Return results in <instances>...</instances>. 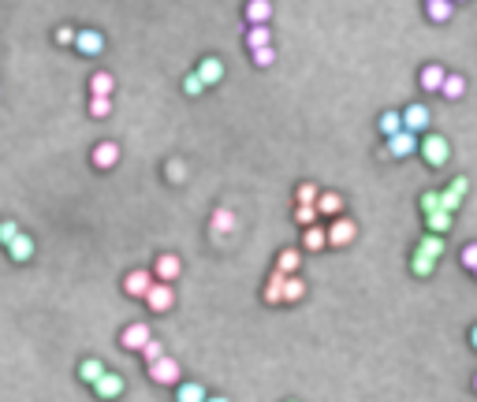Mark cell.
<instances>
[{"instance_id": "obj_37", "label": "cell", "mask_w": 477, "mask_h": 402, "mask_svg": "<svg viewBox=\"0 0 477 402\" xmlns=\"http://www.w3.org/2000/svg\"><path fill=\"white\" fill-rule=\"evenodd\" d=\"M254 52V63L258 67H269V63H276V52H272V45H265V49H250Z\"/></svg>"}, {"instance_id": "obj_4", "label": "cell", "mask_w": 477, "mask_h": 402, "mask_svg": "<svg viewBox=\"0 0 477 402\" xmlns=\"http://www.w3.org/2000/svg\"><path fill=\"white\" fill-rule=\"evenodd\" d=\"M410 153H418V138L410 131H399V134H392L388 138V145H384V157H396V160H403V157H410Z\"/></svg>"}, {"instance_id": "obj_21", "label": "cell", "mask_w": 477, "mask_h": 402, "mask_svg": "<svg viewBox=\"0 0 477 402\" xmlns=\"http://www.w3.org/2000/svg\"><path fill=\"white\" fill-rule=\"evenodd\" d=\"M317 213L339 216V213H343V198H339L336 190H321V194H317Z\"/></svg>"}, {"instance_id": "obj_26", "label": "cell", "mask_w": 477, "mask_h": 402, "mask_svg": "<svg viewBox=\"0 0 477 402\" xmlns=\"http://www.w3.org/2000/svg\"><path fill=\"white\" fill-rule=\"evenodd\" d=\"M205 388L201 383H179V391H176V402H205Z\"/></svg>"}, {"instance_id": "obj_5", "label": "cell", "mask_w": 477, "mask_h": 402, "mask_svg": "<svg viewBox=\"0 0 477 402\" xmlns=\"http://www.w3.org/2000/svg\"><path fill=\"white\" fill-rule=\"evenodd\" d=\"M150 380L153 383H179V361L176 358H157V361H150Z\"/></svg>"}, {"instance_id": "obj_43", "label": "cell", "mask_w": 477, "mask_h": 402, "mask_svg": "<svg viewBox=\"0 0 477 402\" xmlns=\"http://www.w3.org/2000/svg\"><path fill=\"white\" fill-rule=\"evenodd\" d=\"M15 235H19V224H12V220H4V224H0V242H12L15 239Z\"/></svg>"}, {"instance_id": "obj_38", "label": "cell", "mask_w": 477, "mask_h": 402, "mask_svg": "<svg viewBox=\"0 0 477 402\" xmlns=\"http://www.w3.org/2000/svg\"><path fill=\"white\" fill-rule=\"evenodd\" d=\"M295 220H298L302 227H309V224L317 220V205H298V209H295Z\"/></svg>"}, {"instance_id": "obj_45", "label": "cell", "mask_w": 477, "mask_h": 402, "mask_svg": "<svg viewBox=\"0 0 477 402\" xmlns=\"http://www.w3.org/2000/svg\"><path fill=\"white\" fill-rule=\"evenodd\" d=\"M470 346H474V350H477V324L470 328Z\"/></svg>"}, {"instance_id": "obj_44", "label": "cell", "mask_w": 477, "mask_h": 402, "mask_svg": "<svg viewBox=\"0 0 477 402\" xmlns=\"http://www.w3.org/2000/svg\"><path fill=\"white\" fill-rule=\"evenodd\" d=\"M463 264H466V268H477V242H470V246H466V250H463Z\"/></svg>"}, {"instance_id": "obj_6", "label": "cell", "mask_w": 477, "mask_h": 402, "mask_svg": "<svg viewBox=\"0 0 477 402\" xmlns=\"http://www.w3.org/2000/svg\"><path fill=\"white\" fill-rule=\"evenodd\" d=\"M429 123H433V116H429L425 105H407L403 108V131L418 134V131H429Z\"/></svg>"}, {"instance_id": "obj_42", "label": "cell", "mask_w": 477, "mask_h": 402, "mask_svg": "<svg viewBox=\"0 0 477 402\" xmlns=\"http://www.w3.org/2000/svg\"><path fill=\"white\" fill-rule=\"evenodd\" d=\"M52 41H57V45H75V30H71V26H57Z\"/></svg>"}, {"instance_id": "obj_1", "label": "cell", "mask_w": 477, "mask_h": 402, "mask_svg": "<svg viewBox=\"0 0 477 402\" xmlns=\"http://www.w3.org/2000/svg\"><path fill=\"white\" fill-rule=\"evenodd\" d=\"M421 157H425L429 168H444V164L451 160V145H447L444 134H429V138L421 142Z\"/></svg>"}, {"instance_id": "obj_20", "label": "cell", "mask_w": 477, "mask_h": 402, "mask_svg": "<svg viewBox=\"0 0 477 402\" xmlns=\"http://www.w3.org/2000/svg\"><path fill=\"white\" fill-rule=\"evenodd\" d=\"M283 279H287V276L276 268L269 276V283H265V302H269V306H283Z\"/></svg>"}, {"instance_id": "obj_16", "label": "cell", "mask_w": 477, "mask_h": 402, "mask_svg": "<svg viewBox=\"0 0 477 402\" xmlns=\"http://www.w3.org/2000/svg\"><path fill=\"white\" fill-rule=\"evenodd\" d=\"M8 253H12V261H19V264H23V261H30V257H34V239L19 231L12 242H8Z\"/></svg>"}, {"instance_id": "obj_18", "label": "cell", "mask_w": 477, "mask_h": 402, "mask_svg": "<svg viewBox=\"0 0 477 402\" xmlns=\"http://www.w3.org/2000/svg\"><path fill=\"white\" fill-rule=\"evenodd\" d=\"M425 15H429V23H447L455 15V0H429Z\"/></svg>"}, {"instance_id": "obj_30", "label": "cell", "mask_w": 477, "mask_h": 402, "mask_svg": "<svg viewBox=\"0 0 477 402\" xmlns=\"http://www.w3.org/2000/svg\"><path fill=\"white\" fill-rule=\"evenodd\" d=\"M276 268L283 272V276H295V272H298V250H280Z\"/></svg>"}, {"instance_id": "obj_9", "label": "cell", "mask_w": 477, "mask_h": 402, "mask_svg": "<svg viewBox=\"0 0 477 402\" xmlns=\"http://www.w3.org/2000/svg\"><path fill=\"white\" fill-rule=\"evenodd\" d=\"M75 49L82 52V56H101L105 38H101L97 30H75Z\"/></svg>"}, {"instance_id": "obj_10", "label": "cell", "mask_w": 477, "mask_h": 402, "mask_svg": "<svg viewBox=\"0 0 477 402\" xmlns=\"http://www.w3.org/2000/svg\"><path fill=\"white\" fill-rule=\"evenodd\" d=\"M183 272V264H179V257L176 253H161L157 257V264H153V276H157L161 283H172Z\"/></svg>"}, {"instance_id": "obj_41", "label": "cell", "mask_w": 477, "mask_h": 402, "mask_svg": "<svg viewBox=\"0 0 477 402\" xmlns=\"http://www.w3.org/2000/svg\"><path fill=\"white\" fill-rule=\"evenodd\" d=\"M168 179L183 182V179H187V164H183V160H168Z\"/></svg>"}, {"instance_id": "obj_29", "label": "cell", "mask_w": 477, "mask_h": 402, "mask_svg": "<svg viewBox=\"0 0 477 402\" xmlns=\"http://www.w3.org/2000/svg\"><path fill=\"white\" fill-rule=\"evenodd\" d=\"M269 38H272V34H269V23H261V26H250V34H246V45H250V49H265V45H272Z\"/></svg>"}, {"instance_id": "obj_19", "label": "cell", "mask_w": 477, "mask_h": 402, "mask_svg": "<svg viewBox=\"0 0 477 402\" xmlns=\"http://www.w3.org/2000/svg\"><path fill=\"white\" fill-rule=\"evenodd\" d=\"M269 19H272V4H269V0H250V4H246V23H250V26H261Z\"/></svg>"}, {"instance_id": "obj_8", "label": "cell", "mask_w": 477, "mask_h": 402, "mask_svg": "<svg viewBox=\"0 0 477 402\" xmlns=\"http://www.w3.org/2000/svg\"><path fill=\"white\" fill-rule=\"evenodd\" d=\"M90 160H94V168H101V171L116 168V164H119V145H116V142H101V145H94Z\"/></svg>"}, {"instance_id": "obj_13", "label": "cell", "mask_w": 477, "mask_h": 402, "mask_svg": "<svg viewBox=\"0 0 477 402\" xmlns=\"http://www.w3.org/2000/svg\"><path fill=\"white\" fill-rule=\"evenodd\" d=\"M153 287V272H145V268H139V272H131V276L123 279V290L127 295H134V298H145V290Z\"/></svg>"}, {"instance_id": "obj_15", "label": "cell", "mask_w": 477, "mask_h": 402, "mask_svg": "<svg viewBox=\"0 0 477 402\" xmlns=\"http://www.w3.org/2000/svg\"><path fill=\"white\" fill-rule=\"evenodd\" d=\"M209 231H213L216 239L232 235V231H235V213H232V209H216V213H213V220H209Z\"/></svg>"}, {"instance_id": "obj_28", "label": "cell", "mask_w": 477, "mask_h": 402, "mask_svg": "<svg viewBox=\"0 0 477 402\" xmlns=\"http://www.w3.org/2000/svg\"><path fill=\"white\" fill-rule=\"evenodd\" d=\"M377 127H380V134H384V138H392V134H399V131H403V112H384Z\"/></svg>"}, {"instance_id": "obj_31", "label": "cell", "mask_w": 477, "mask_h": 402, "mask_svg": "<svg viewBox=\"0 0 477 402\" xmlns=\"http://www.w3.org/2000/svg\"><path fill=\"white\" fill-rule=\"evenodd\" d=\"M410 268H414V276H421V279H425V276H433L436 261H433V257H425V253H418V250H414V257H410Z\"/></svg>"}, {"instance_id": "obj_47", "label": "cell", "mask_w": 477, "mask_h": 402, "mask_svg": "<svg viewBox=\"0 0 477 402\" xmlns=\"http://www.w3.org/2000/svg\"><path fill=\"white\" fill-rule=\"evenodd\" d=\"M474 391H477V377H474Z\"/></svg>"}, {"instance_id": "obj_39", "label": "cell", "mask_w": 477, "mask_h": 402, "mask_svg": "<svg viewBox=\"0 0 477 402\" xmlns=\"http://www.w3.org/2000/svg\"><path fill=\"white\" fill-rule=\"evenodd\" d=\"M447 194H455L458 201H463L466 194H470V179H466V176H458V179H451V187H447Z\"/></svg>"}, {"instance_id": "obj_33", "label": "cell", "mask_w": 477, "mask_h": 402, "mask_svg": "<svg viewBox=\"0 0 477 402\" xmlns=\"http://www.w3.org/2000/svg\"><path fill=\"white\" fill-rule=\"evenodd\" d=\"M108 112H112V97H90V116L94 120H105Z\"/></svg>"}, {"instance_id": "obj_23", "label": "cell", "mask_w": 477, "mask_h": 402, "mask_svg": "<svg viewBox=\"0 0 477 402\" xmlns=\"http://www.w3.org/2000/svg\"><path fill=\"white\" fill-rule=\"evenodd\" d=\"M440 94H444L447 100H458V97L466 94V78L455 75V71H447V75H444V86H440Z\"/></svg>"}, {"instance_id": "obj_12", "label": "cell", "mask_w": 477, "mask_h": 402, "mask_svg": "<svg viewBox=\"0 0 477 402\" xmlns=\"http://www.w3.org/2000/svg\"><path fill=\"white\" fill-rule=\"evenodd\" d=\"M194 75H198L201 82H205V89H209V86H216V82L224 78V63H220L216 56H205V60L198 63V71H194Z\"/></svg>"}, {"instance_id": "obj_2", "label": "cell", "mask_w": 477, "mask_h": 402, "mask_svg": "<svg viewBox=\"0 0 477 402\" xmlns=\"http://www.w3.org/2000/svg\"><path fill=\"white\" fill-rule=\"evenodd\" d=\"M358 239V224L347 220V216H336L332 224H328V246H336V250H343V246H351Z\"/></svg>"}, {"instance_id": "obj_27", "label": "cell", "mask_w": 477, "mask_h": 402, "mask_svg": "<svg viewBox=\"0 0 477 402\" xmlns=\"http://www.w3.org/2000/svg\"><path fill=\"white\" fill-rule=\"evenodd\" d=\"M79 377L86 380V383H97L101 377H105V365H101L97 358H86V361L79 365Z\"/></svg>"}, {"instance_id": "obj_14", "label": "cell", "mask_w": 477, "mask_h": 402, "mask_svg": "<svg viewBox=\"0 0 477 402\" xmlns=\"http://www.w3.org/2000/svg\"><path fill=\"white\" fill-rule=\"evenodd\" d=\"M94 391H97L101 399H119V395H123V377H116V372L105 369V377L94 383Z\"/></svg>"}, {"instance_id": "obj_24", "label": "cell", "mask_w": 477, "mask_h": 402, "mask_svg": "<svg viewBox=\"0 0 477 402\" xmlns=\"http://www.w3.org/2000/svg\"><path fill=\"white\" fill-rule=\"evenodd\" d=\"M302 246H306L309 253L325 250V246H328V231H325V227H314V224H309V227H306V235H302Z\"/></svg>"}, {"instance_id": "obj_49", "label": "cell", "mask_w": 477, "mask_h": 402, "mask_svg": "<svg viewBox=\"0 0 477 402\" xmlns=\"http://www.w3.org/2000/svg\"><path fill=\"white\" fill-rule=\"evenodd\" d=\"M474 279H477V268H474Z\"/></svg>"}, {"instance_id": "obj_17", "label": "cell", "mask_w": 477, "mask_h": 402, "mask_svg": "<svg viewBox=\"0 0 477 402\" xmlns=\"http://www.w3.org/2000/svg\"><path fill=\"white\" fill-rule=\"evenodd\" d=\"M451 224H455V216L447 213V209H436V213H425V227L433 235H447L451 231Z\"/></svg>"}, {"instance_id": "obj_40", "label": "cell", "mask_w": 477, "mask_h": 402, "mask_svg": "<svg viewBox=\"0 0 477 402\" xmlns=\"http://www.w3.org/2000/svg\"><path fill=\"white\" fill-rule=\"evenodd\" d=\"M142 358H145V361H157V358H164V346H161L157 339H150V343L142 346Z\"/></svg>"}, {"instance_id": "obj_11", "label": "cell", "mask_w": 477, "mask_h": 402, "mask_svg": "<svg viewBox=\"0 0 477 402\" xmlns=\"http://www.w3.org/2000/svg\"><path fill=\"white\" fill-rule=\"evenodd\" d=\"M444 75H447L444 63H425V67H421V89H429V94H440V86H444Z\"/></svg>"}, {"instance_id": "obj_36", "label": "cell", "mask_w": 477, "mask_h": 402, "mask_svg": "<svg viewBox=\"0 0 477 402\" xmlns=\"http://www.w3.org/2000/svg\"><path fill=\"white\" fill-rule=\"evenodd\" d=\"M421 209H425V213H436V209H444V201H440V190H425V194H421Z\"/></svg>"}, {"instance_id": "obj_35", "label": "cell", "mask_w": 477, "mask_h": 402, "mask_svg": "<svg viewBox=\"0 0 477 402\" xmlns=\"http://www.w3.org/2000/svg\"><path fill=\"white\" fill-rule=\"evenodd\" d=\"M183 94H190V97H198V94H205V82H201L194 71H190L187 78H183Z\"/></svg>"}, {"instance_id": "obj_7", "label": "cell", "mask_w": 477, "mask_h": 402, "mask_svg": "<svg viewBox=\"0 0 477 402\" xmlns=\"http://www.w3.org/2000/svg\"><path fill=\"white\" fill-rule=\"evenodd\" d=\"M153 335H150V324H127L123 328V335H119V346H123V350H142L145 343H150Z\"/></svg>"}, {"instance_id": "obj_22", "label": "cell", "mask_w": 477, "mask_h": 402, "mask_svg": "<svg viewBox=\"0 0 477 402\" xmlns=\"http://www.w3.org/2000/svg\"><path fill=\"white\" fill-rule=\"evenodd\" d=\"M116 89V78L108 75V71H97L94 78H90V97H112Z\"/></svg>"}, {"instance_id": "obj_34", "label": "cell", "mask_w": 477, "mask_h": 402, "mask_svg": "<svg viewBox=\"0 0 477 402\" xmlns=\"http://www.w3.org/2000/svg\"><path fill=\"white\" fill-rule=\"evenodd\" d=\"M317 194H321V190L314 187V182H302L298 194H295V201H298V205H317Z\"/></svg>"}, {"instance_id": "obj_46", "label": "cell", "mask_w": 477, "mask_h": 402, "mask_svg": "<svg viewBox=\"0 0 477 402\" xmlns=\"http://www.w3.org/2000/svg\"><path fill=\"white\" fill-rule=\"evenodd\" d=\"M205 402H227V399H205Z\"/></svg>"}, {"instance_id": "obj_50", "label": "cell", "mask_w": 477, "mask_h": 402, "mask_svg": "<svg viewBox=\"0 0 477 402\" xmlns=\"http://www.w3.org/2000/svg\"><path fill=\"white\" fill-rule=\"evenodd\" d=\"M291 402H295V399H291Z\"/></svg>"}, {"instance_id": "obj_25", "label": "cell", "mask_w": 477, "mask_h": 402, "mask_svg": "<svg viewBox=\"0 0 477 402\" xmlns=\"http://www.w3.org/2000/svg\"><path fill=\"white\" fill-rule=\"evenodd\" d=\"M418 253H425V257L440 261V257H444V235H433V231H429L425 239L418 242Z\"/></svg>"}, {"instance_id": "obj_48", "label": "cell", "mask_w": 477, "mask_h": 402, "mask_svg": "<svg viewBox=\"0 0 477 402\" xmlns=\"http://www.w3.org/2000/svg\"><path fill=\"white\" fill-rule=\"evenodd\" d=\"M455 4H466V0H455Z\"/></svg>"}, {"instance_id": "obj_3", "label": "cell", "mask_w": 477, "mask_h": 402, "mask_svg": "<svg viewBox=\"0 0 477 402\" xmlns=\"http://www.w3.org/2000/svg\"><path fill=\"white\" fill-rule=\"evenodd\" d=\"M172 302H176V290H172V283H161L153 279V287L145 290V306L153 309V313H168Z\"/></svg>"}, {"instance_id": "obj_32", "label": "cell", "mask_w": 477, "mask_h": 402, "mask_svg": "<svg viewBox=\"0 0 477 402\" xmlns=\"http://www.w3.org/2000/svg\"><path fill=\"white\" fill-rule=\"evenodd\" d=\"M302 295H306V283H302L298 276H287V279H283V302H298Z\"/></svg>"}]
</instances>
